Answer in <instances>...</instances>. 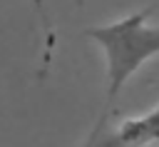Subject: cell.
Here are the masks:
<instances>
[{"label":"cell","instance_id":"obj_1","mask_svg":"<svg viewBox=\"0 0 159 147\" xmlns=\"http://www.w3.org/2000/svg\"><path fill=\"white\" fill-rule=\"evenodd\" d=\"M87 35L107 55L109 97H117L124 82L149 57L159 55V25H147V12H132L117 22L89 27Z\"/></svg>","mask_w":159,"mask_h":147},{"label":"cell","instance_id":"obj_2","mask_svg":"<svg viewBox=\"0 0 159 147\" xmlns=\"http://www.w3.org/2000/svg\"><path fill=\"white\" fill-rule=\"evenodd\" d=\"M117 140L124 145H149L159 140V107H154L152 112L142 115V117H132L127 122H122V127L117 130Z\"/></svg>","mask_w":159,"mask_h":147}]
</instances>
